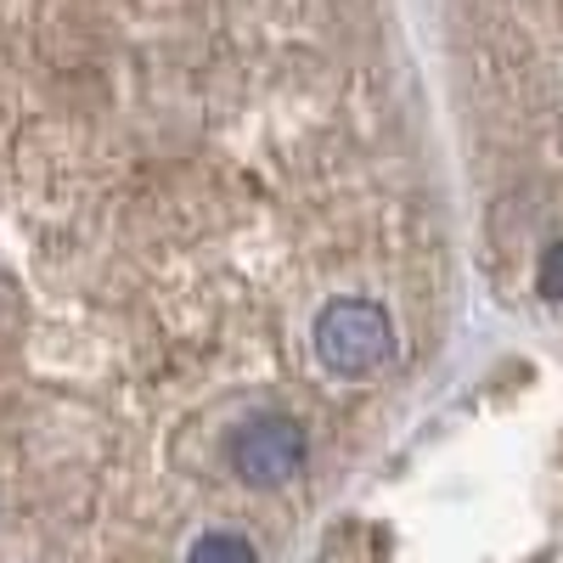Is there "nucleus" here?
<instances>
[{"label":"nucleus","mask_w":563,"mask_h":563,"mask_svg":"<svg viewBox=\"0 0 563 563\" xmlns=\"http://www.w3.org/2000/svg\"><path fill=\"white\" fill-rule=\"evenodd\" d=\"M451 249L389 0H0V530L254 541L406 417Z\"/></svg>","instance_id":"f257e3e1"},{"label":"nucleus","mask_w":563,"mask_h":563,"mask_svg":"<svg viewBox=\"0 0 563 563\" xmlns=\"http://www.w3.org/2000/svg\"><path fill=\"white\" fill-rule=\"evenodd\" d=\"M434 52L479 265L563 327V0H434Z\"/></svg>","instance_id":"f03ea898"}]
</instances>
